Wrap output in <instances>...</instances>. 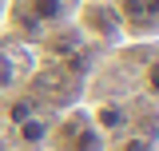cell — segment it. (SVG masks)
Segmentation results:
<instances>
[{"mask_svg":"<svg viewBox=\"0 0 159 151\" xmlns=\"http://www.w3.org/2000/svg\"><path fill=\"white\" fill-rule=\"evenodd\" d=\"M52 147L56 151H103V131L92 123L88 112H72L52 131Z\"/></svg>","mask_w":159,"mask_h":151,"instance_id":"cell-1","label":"cell"},{"mask_svg":"<svg viewBox=\"0 0 159 151\" xmlns=\"http://www.w3.org/2000/svg\"><path fill=\"white\" fill-rule=\"evenodd\" d=\"M80 28H84L92 40H116L119 28H123V20H119V12L107 4V0H88L84 12H80Z\"/></svg>","mask_w":159,"mask_h":151,"instance_id":"cell-2","label":"cell"},{"mask_svg":"<svg viewBox=\"0 0 159 151\" xmlns=\"http://www.w3.org/2000/svg\"><path fill=\"white\" fill-rule=\"evenodd\" d=\"M28 20L32 24H60L64 20V0H28Z\"/></svg>","mask_w":159,"mask_h":151,"instance_id":"cell-3","label":"cell"},{"mask_svg":"<svg viewBox=\"0 0 159 151\" xmlns=\"http://www.w3.org/2000/svg\"><path fill=\"white\" fill-rule=\"evenodd\" d=\"M123 108H111V103H103V108H96V115H92V123H96L99 131H116V127H123Z\"/></svg>","mask_w":159,"mask_h":151,"instance_id":"cell-4","label":"cell"},{"mask_svg":"<svg viewBox=\"0 0 159 151\" xmlns=\"http://www.w3.org/2000/svg\"><path fill=\"white\" fill-rule=\"evenodd\" d=\"M44 135H48V127H44V119H36V115H28V119L20 123V139H24V143H40Z\"/></svg>","mask_w":159,"mask_h":151,"instance_id":"cell-5","label":"cell"},{"mask_svg":"<svg viewBox=\"0 0 159 151\" xmlns=\"http://www.w3.org/2000/svg\"><path fill=\"white\" fill-rule=\"evenodd\" d=\"M12 123H24V119H28V115H36V108H32V103H28V99H16V103H12Z\"/></svg>","mask_w":159,"mask_h":151,"instance_id":"cell-6","label":"cell"},{"mask_svg":"<svg viewBox=\"0 0 159 151\" xmlns=\"http://www.w3.org/2000/svg\"><path fill=\"white\" fill-rule=\"evenodd\" d=\"M143 80H147V92H151V95H159V56L147 64V76H143Z\"/></svg>","mask_w":159,"mask_h":151,"instance_id":"cell-7","label":"cell"},{"mask_svg":"<svg viewBox=\"0 0 159 151\" xmlns=\"http://www.w3.org/2000/svg\"><path fill=\"white\" fill-rule=\"evenodd\" d=\"M123 151H151V139H143V135H127V139H123Z\"/></svg>","mask_w":159,"mask_h":151,"instance_id":"cell-8","label":"cell"},{"mask_svg":"<svg viewBox=\"0 0 159 151\" xmlns=\"http://www.w3.org/2000/svg\"><path fill=\"white\" fill-rule=\"evenodd\" d=\"M139 16L143 20H159V0H139Z\"/></svg>","mask_w":159,"mask_h":151,"instance_id":"cell-9","label":"cell"}]
</instances>
